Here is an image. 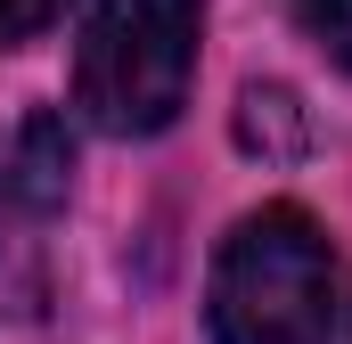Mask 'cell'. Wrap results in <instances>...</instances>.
Here are the masks:
<instances>
[{"instance_id": "7a4b0ae2", "label": "cell", "mask_w": 352, "mask_h": 344, "mask_svg": "<svg viewBox=\"0 0 352 344\" xmlns=\"http://www.w3.org/2000/svg\"><path fill=\"white\" fill-rule=\"evenodd\" d=\"M205 0H98L74 41V107L107 140H156L197 83Z\"/></svg>"}, {"instance_id": "277c9868", "label": "cell", "mask_w": 352, "mask_h": 344, "mask_svg": "<svg viewBox=\"0 0 352 344\" xmlns=\"http://www.w3.org/2000/svg\"><path fill=\"white\" fill-rule=\"evenodd\" d=\"M303 33L352 74V0H303Z\"/></svg>"}, {"instance_id": "3957f363", "label": "cell", "mask_w": 352, "mask_h": 344, "mask_svg": "<svg viewBox=\"0 0 352 344\" xmlns=\"http://www.w3.org/2000/svg\"><path fill=\"white\" fill-rule=\"evenodd\" d=\"M238 140L263 148V156H303V107H295V90L246 83V98H238Z\"/></svg>"}, {"instance_id": "5b68a950", "label": "cell", "mask_w": 352, "mask_h": 344, "mask_svg": "<svg viewBox=\"0 0 352 344\" xmlns=\"http://www.w3.org/2000/svg\"><path fill=\"white\" fill-rule=\"evenodd\" d=\"M74 0H0V50H25V41H41L58 17H66Z\"/></svg>"}, {"instance_id": "6da1fadb", "label": "cell", "mask_w": 352, "mask_h": 344, "mask_svg": "<svg viewBox=\"0 0 352 344\" xmlns=\"http://www.w3.org/2000/svg\"><path fill=\"white\" fill-rule=\"evenodd\" d=\"M336 255L303 205H263L221 238L205 287L213 344H336Z\"/></svg>"}]
</instances>
